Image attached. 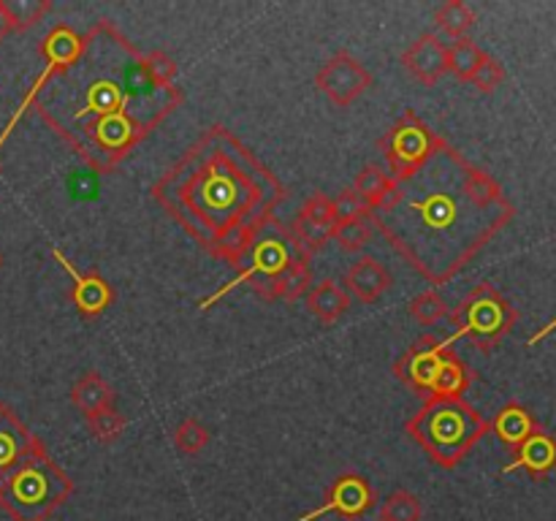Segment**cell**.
<instances>
[{"mask_svg":"<svg viewBox=\"0 0 556 521\" xmlns=\"http://www.w3.org/2000/svg\"><path fill=\"white\" fill-rule=\"evenodd\" d=\"M182 101L177 85L163 87L152 79L147 54L114 22L98 20L30 109L81 163L109 174Z\"/></svg>","mask_w":556,"mask_h":521,"instance_id":"1","label":"cell"},{"mask_svg":"<svg viewBox=\"0 0 556 521\" xmlns=\"http://www.w3.org/2000/svg\"><path fill=\"white\" fill-rule=\"evenodd\" d=\"M514 204L486 168L443 136L405 177H391L369 223L432 285H445L514 220Z\"/></svg>","mask_w":556,"mask_h":521,"instance_id":"2","label":"cell"},{"mask_svg":"<svg viewBox=\"0 0 556 521\" xmlns=\"http://www.w3.org/2000/svg\"><path fill=\"white\" fill-rule=\"evenodd\" d=\"M150 195L199 247L239 266L286 201V185L226 125H210Z\"/></svg>","mask_w":556,"mask_h":521,"instance_id":"3","label":"cell"},{"mask_svg":"<svg viewBox=\"0 0 556 521\" xmlns=\"http://www.w3.org/2000/svg\"><path fill=\"white\" fill-rule=\"evenodd\" d=\"M405 432L443 470H454L489 434V421L465 399H427Z\"/></svg>","mask_w":556,"mask_h":521,"instance_id":"4","label":"cell"},{"mask_svg":"<svg viewBox=\"0 0 556 521\" xmlns=\"http://www.w3.org/2000/svg\"><path fill=\"white\" fill-rule=\"evenodd\" d=\"M74 494L68 472L38 445L14 470L0 475V510L11 521H49Z\"/></svg>","mask_w":556,"mask_h":521,"instance_id":"5","label":"cell"},{"mask_svg":"<svg viewBox=\"0 0 556 521\" xmlns=\"http://www.w3.org/2000/svg\"><path fill=\"white\" fill-rule=\"evenodd\" d=\"M299 258H313V255H309L307 250L296 242V237L291 233V228L280 226V223H271V226L266 228L258 239H255L253 247H250L248 266H244V269L239 271L233 280H228L226 285L217 288L212 296L201 298L199 307L210 309L212 304L220 302L223 296H228V293L239 285H250L253 288L255 296L266 298L269 288L275 285V282L280 280V277L286 275V271L291 269Z\"/></svg>","mask_w":556,"mask_h":521,"instance_id":"6","label":"cell"},{"mask_svg":"<svg viewBox=\"0 0 556 521\" xmlns=\"http://www.w3.org/2000/svg\"><path fill=\"white\" fill-rule=\"evenodd\" d=\"M516 318H519V313L514 309V304H510L492 282H481V285L472 288V291L462 298L459 307L451 313L456 331L443 342L445 347H451L456 340L467 336V340H472V345L481 347V351H492V347L514 329Z\"/></svg>","mask_w":556,"mask_h":521,"instance_id":"7","label":"cell"},{"mask_svg":"<svg viewBox=\"0 0 556 521\" xmlns=\"http://www.w3.org/2000/svg\"><path fill=\"white\" fill-rule=\"evenodd\" d=\"M434 139H438V134L416 112L407 109L396 119L394 128L380 139V150H383L386 161H389L391 177H405L413 168L421 166L429 157V152H432Z\"/></svg>","mask_w":556,"mask_h":521,"instance_id":"8","label":"cell"},{"mask_svg":"<svg viewBox=\"0 0 556 521\" xmlns=\"http://www.w3.org/2000/svg\"><path fill=\"white\" fill-rule=\"evenodd\" d=\"M79 47H81V36L71 25H54L52 30H49L47 36H43L41 54H43V60H47V65H43V71H41V74H38V79L33 81L30 92H27V96L22 98L20 109H16L14 117L9 119L5 130H3V134H0V147L5 144V139H9L11 130L16 128V123H20V119L25 117V112H30V106H33V101H36L38 92H41L43 87H47L49 81H52L54 74H60V71H63L65 65L71 63V58H74V54L79 52Z\"/></svg>","mask_w":556,"mask_h":521,"instance_id":"9","label":"cell"},{"mask_svg":"<svg viewBox=\"0 0 556 521\" xmlns=\"http://www.w3.org/2000/svg\"><path fill=\"white\" fill-rule=\"evenodd\" d=\"M372 74L348 52H337L334 58L326 60V63L320 65L318 74H315L318 90L326 92L329 101L342 109L351 106L358 96H364V92L372 87Z\"/></svg>","mask_w":556,"mask_h":521,"instance_id":"10","label":"cell"},{"mask_svg":"<svg viewBox=\"0 0 556 521\" xmlns=\"http://www.w3.org/2000/svg\"><path fill=\"white\" fill-rule=\"evenodd\" d=\"M378 505V494L369 486V481L356 472H345V475L337 478L334 483L326 492V499L309 513L299 516V521H315L326 513H340L345 519H358L367 510H372Z\"/></svg>","mask_w":556,"mask_h":521,"instance_id":"11","label":"cell"},{"mask_svg":"<svg viewBox=\"0 0 556 521\" xmlns=\"http://www.w3.org/2000/svg\"><path fill=\"white\" fill-rule=\"evenodd\" d=\"M334 228H337V215H334V204H331V195L313 193L307 201H304L302 209H299L296 220H293L291 226V233L309 255H315L318 250L326 247V242L331 239Z\"/></svg>","mask_w":556,"mask_h":521,"instance_id":"12","label":"cell"},{"mask_svg":"<svg viewBox=\"0 0 556 521\" xmlns=\"http://www.w3.org/2000/svg\"><path fill=\"white\" fill-rule=\"evenodd\" d=\"M54 260L60 264V269H65V275L71 277L74 288H71V302H74L76 313L81 318H98L103 309H109L114 304V288L103 280L98 271H79L58 247L52 250Z\"/></svg>","mask_w":556,"mask_h":521,"instance_id":"13","label":"cell"},{"mask_svg":"<svg viewBox=\"0 0 556 521\" xmlns=\"http://www.w3.org/2000/svg\"><path fill=\"white\" fill-rule=\"evenodd\" d=\"M445 351H451V347H445L443 340L424 336V340H418L416 345L407 347V351L402 353L400 361L394 364L396 378H400L402 383L410 385L413 391H418V394L429 396L434 372H438L440 358H443Z\"/></svg>","mask_w":556,"mask_h":521,"instance_id":"14","label":"cell"},{"mask_svg":"<svg viewBox=\"0 0 556 521\" xmlns=\"http://www.w3.org/2000/svg\"><path fill=\"white\" fill-rule=\"evenodd\" d=\"M402 65H405L413 79L432 87L448 74V47H445L438 33H424L421 38H416L402 52Z\"/></svg>","mask_w":556,"mask_h":521,"instance_id":"15","label":"cell"},{"mask_svg":"<svg viewBox=\"0 0 556 521\" xmlns=\"http://www.w3.org/2000/svg\"><path fill=\"white\" fill-rule=\"evenodd\" d=\"M38 445H43V440L33 434L9 405L0 402V475L14 470Z\"/></svg>","mask_w":556,"mask_h":521,"instance_id":"16","label":"cell"},{"mask_svg":"<svg viewBox=\"0 0 556 521\" xmlns=\"http://www.w3.org/2000/svg\"><path fill=\"white\" fill-rule=\"evenodd\" d=\"M514 470L530 472L535 481H541V478H546L548 472H554L556 470V437L554 434L538 429V432L532 434L527 443H521L519 448L514 450V461H510L503 472L508 475V472H514Z\"/></svg>","mask_w":556,"mask_h":521,"instance_id":"17","label":"cell"},{"mask_svg":"<svg viewBox=\"0 0 556 521\" xmlns=\"http://www.w3.org/2000/svg\"><path fill=\"white\" fill-rule=\"evenodd\" d=\"M394 277L378 258H362L348 269L345 291L362 304H372L391 288Z\"/></svg>","mask_w":556,"mask_h":521,"instance_id":"18","label":"cell"},{"mask_svg":"<svg viewBox=\"0 0 556 521\" xmlns=\"http://www.w3.org/2000/svg\"><path fill=\"white\" fill-rule=\"evenodd\" d=\"M304 298H307L309 313H313L315 318H318L320 323H326V326H334L337 320H340L353 304L351 293L345 291V285H342V282H337V280H331V277H329V280L315 282V285L309 288L307 296H304Z\"/></svg>","mask_w":556,"mask_h":521,"instance_id":"19","label":"cell"},{"mask_svg":"<svg viewBox=\"0 0 556 521\" xmlns=\"http://www.w3.org/2000/svg\"><path fill=\"white\" fill-rule=\"evenodd\" d=\"M114 399H117V394H114L112 383L101 372H96V369L81 374L74 383V389H71V402H74V407L85 418L96 416V412L106 410V407H114Z\"/></svg>","mask_w":556,"mask_h":521,"instance_id":"20","label":"cell"},{"mask_svg":"<svg viewBox=\"0 0 556 521\" xmlns=\"http://www.w3.org/2000/svg\"><path fill=\"white\" fill-rule=\"evenodd\" d=\"M489 429H492V432L497 434V437L503 440L510 450H516L521 443H527V440H530L541 427H538L535 416H532L525 405H519V402H510V405H505L503 410L494 416V421L489 423Z\"/></svg>","mask_w":556,"mask_h":521,"instance_id":"21","label":"cell"},{"mask_svg":"<svg viewBox=\"0 0 556 521\" xmlns=\"http://www.w3.org/2000/svg\"><path fill=\"white\" fill-rule=\"evenodd\" d=\"M472 374L467 369V364L456 356L454 351H445L440 358V367L434 372L432 389H429V399H459L465 396V391L470 389Z\"/></svg>","mask_w":556,"mask_h":521,"instance_id":"22","label":"cell"},{"mask_svg":"<svg viewBox=\"0 0 556 521\" xmlns=\"http://www.w3.org/2000/svg\"><path fill=\"white\" fill-rule=\"evenodd\" d=\"M313 288V269H309V258H299L275 285L269 288L264 302H299L302 296H307V291Z\"/></svg>","mask_w":556,"mask_h":521,"instance_id":"23","label":"cell"},{"mask_svg":"<svg viewBox=\"0 0 556 521\" xmlns=\"http://www.w3.org/2000/svg\"><path fill=\"white\" fill-rule=\"evenodd\" d=\"M434 25L440 33L451 38H467V33L476 25V11L465 0H445L434 9Z\"/></svg>","mask_w":556,"mask_h":521,"instance_id":"24","label":"cell"},{"mask_svg":"<svg viewBox=\"0 0 556 521\" xmlns=\"http://www.w3.org/2000/svg\"><path fill=\"white\" fill-rule=\"evenodd\" d=\"M483 54L486 52L472 38H456L448 47V74H454L462 81H470L476 68L481 65Z\"/></svg>","mask_w":556,"mask_h":521,"instance_id":"25","label":"cell"},{"mask_svg":"<svg viewBox=\"0 0 556 521\" xmlns=\"http://www.w3.org/2000/svg\"><path fill=\"white\" fill-rule=\"evenodd\" d=\"M389 188H391V171H386V168L378 166V163H369V166H364L362 171H358L356 182H353V190L362 195L364 204H367L369 209L383 201L386 190Z\"/></svg>","mask_w":556,"mask_h":521,"instance_id":"26","label":"cell"},{"mask_svg":"<svg viewBox=\"0 0 556 521\" xmlns=\"http://www.w3.org/2000/svg\"><path fill=\"white\" fill-rule=\"evenodd\" d=\"M424 505L407 488H396L380 505V521H421Z\"/></svg>","mask_w":556,"mask_h":521,"instance_id":"27","label":"cell"},{"mask_svg":"<svg viewBox=\"0 0 556 521\" xmlns=\"http://www.w3.org/2000/svg\"><path fill=\"white\" fill-rule=\"evenodd\" d=\"M3 9L9 14L11 30L22 33L38 25L52 11V3L49 0H3Z\"/></svg>","mask_w":556,"mask_h":521,"instance_id":"28","label":"cell"},{"mask_svg":"<svg viewBox=\"0 0 556 521\" xmlns=\"http://www.w3.org/2000/svg\"><path fill=\"white\" fill-rule=\"evenodd\" d=\"M210 437H212L210 429H206L204 423L193 416L182 418L172 434L174 445H177L179 454H185V456H199L201 450L206 448V443H210Z\"/></svg>","mask_w":556,"mask_h":521,"instance_id":"29","label":"cell"},{"mask_svg":"<svg viewBox=\"0 0 556 521\" xmlns=\"http://www.w3.org/2000/svg\"><path fill=\"white\" fill-rule=\"evenodd\" d=\"M375 237V226L369 223V217H358V220H348V223H337L334 239L345 253H356V250H364Z\"/></svg>","mask_w":556,"mask_h":521,"instance_id":"30","label":"cell"},{"mask_svg":"<svg viewBox=\"0 0 556 521\" xmlns=\"http://www.w3.org/2000/svg\"><path fill=\"white\" fill-rule=\"evenodd\" d=\"M125 427H128V418H125L117 407H106V410H101V412H96V416L87 418V429H90L92 437L103 445L119 440V434L125 432Z\"/></svg>","mask_w":556,"mask_h":521,"instance_id":"31","label":"cell"},{"mask_svg":"<svg viewBox=\"0 0 556 521\" xmlns=\"http://www.w3.org/2000/svg\"><path fill=\"white\" fill-rule=\"evenodd\" d=\"M410 315L421 326H434L443 318H448L451 309H448V302H445L438 291H424L410 302Z\"/></svg>","mask_w":556,"mask_h":521,"instance_id":"32","label":"cell"},{"mask_svg":"<svg viewBox=\"0 0 556 521\" xmlns=\"http://www.w3.org/2000/svg\"><path fill=\"white\" fill-rule=\"evenodd\" d=\"M470 81L476 85L478 92H494L505 81V65L486 52Z\"/></svg>","mask_w":556,"mask_h":521,"instance_id":"33","label":"cell"},{"mask_svg":"<svg viewBox=\"0 0 556 521\" xmlns=\"http://www.w3.org/2000/svg\"><path fill=\"white\" fill-rule=\"evenodd\" d=\"M331 204H334L337 223L358 220V217H367L369 215V206L364 204V199L353 188L340 190V193H337L334 199H331Z\"/></svg>","mask_w":556,"mask_h":521,"instance_id":"34","label":"cell"},{"mask_svg":"<svg viewBox=\"0 0 556 521\" xmlns=\"http://www.w3.org/2000/svg\"><path fill=\"white\" fill-rule=\"evenodd\" d=\"M147 68H150L152 79L157 81V85L168 87V85H177V60L172 58V54H166L163 49H155V52L147 54Z\"/></svg>","mask_w":556,"mask_h":521,"instance_id":"35","label":"cell"},{"mask_svg":"<svg viewBox=\"0 0 556 521\" xmlns=\"http://www.w3.org/2000/svg\"><path fill=\"white\" fill-rule=\"evenodd\" d=\"M9 33H14V30H11L9 14H5V9H3V0H0V41H3V38L9 36Z\"/></svg>","mask_w":556,"mask_h":521,"instance_id":"36","label":"cell"},{"mask_svg":"<svg viewBox=\"0 0 556 521\" xmlns=\"http://www.w3.org/2000/svg\"><path fill=\"white\" fill-rule=\"evenodd\" d=\"M554 326H556V320H554V323H552V326H548V329H546V331H541V334H538V336H532V342L543 340V336H546V334H548V331H552V329H554Z\"/></svg>","mask_w":556,"mask_h":521,"instance_id":"37","label":"cell"},{"mask_svg":"<svg viewBox=\"0 0 556 521\" xmlns=\"http://www.w3.org/2000/svg\"><path fill=\"white\" fill-rule=\"evenodd\" d=\"M0 266H3V253H0Z\"/></svg>","mask_w":556,"mask_h":521,"instance_id":"38","label":"cell"}]
</instances>
